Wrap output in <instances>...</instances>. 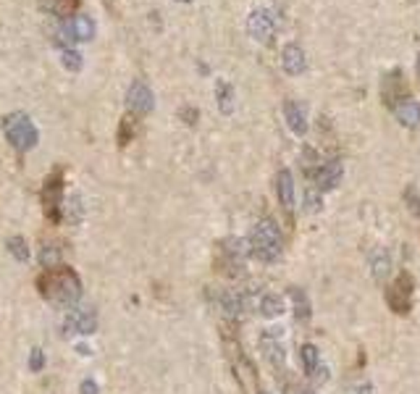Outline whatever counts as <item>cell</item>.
Masks as SVG:
<instances>
[{
  "label": "cell",
  "mask_w": 420,
  "mask_h": 394,
  "mask_svg": "<svg viewBox=\"0 0 420 394\" xmlns=\"http://www.w3.org/2000/svg\"><path fill=\"white\" fill-rule=\"evenodd\" d=\"M37 289L45 300H50L55 305L71 307L82 297V279L71 265L61 263L53 268H45L43 274L37 276Z\"/></svg>",
  "instance_id": "cell-1"
},
{
  "label": "cell",
  "mask_w": 420,
  "mask_h": 394,
  "mask_svg": "<svg viewBox=\"0 0 420 394\" xmlns=\"http://www.w3.org/2000/svg\"><path fill=\"white\" fill-rule=\"evenodd\" d=\"M284 252V231L273 219H263L252 226L249 234V255H255L260 263H273Z\"/></svg>",
  "instance_id": "cell-2"
},
{
  "label": "cell",
  "mask_w": 420,
  "mask_h": 394,
  "mask_svg": "<svg viewBox=\"0 0 420 394\" xmlns=\"http://www.w3.org/2000/svg\"><path fill=\"white\" fill-rule=\"evenodd\" d=\"M224 355H226L229 365H231V371L237 376L239 386H242V392L245 394H258L260 392V381H258V371H255V365L249 360L245 350H242V344L239 340L231 334V331H224Z\"/></svg>",
  "instance_id": "cell-3"
},
{
  "label": "cell",
  "mask_w": 420,
  "mask_h": 394,
  "mask_svg": "<svg viewBox=\"0 0 420 394\" xmlns=\"http://www.w3.org/2000/svg\"><path fill=\"white\" fill-rule=\"evenodd\" d=\"M3 134L16 153H27L40 143V131L34 126V121L22 110H13L3 119Z\"/></svg>",
  "instance_id": "cell-4"
},
{
  "label": "cell",
  "mask_w": 420,
  "mask_h": 394,
  "mask_svg": "<svg viewBox=\"0 0 420 394\" xmlns=\"http://www.w3.org/2000/svg\"><path fill=\"white\" fill-rule=\"evenodd\" d=\"M249 255V242L237 240V237H229V240L218 242V258L216 268L224 276H242L245 274V261Z\"/></svg>",
  "instance_id": "cell-5"
},
{
  "label": "cell",
  "mask_w": 420,
  "mask_h": 394,
  "mask_svg": "<svg viewBox=\"0 0 420 394\" xmlns=\"http://www.w3.org/2000/svg\"><path fill=\"white\" fill-rule=\"evenodd\" d=\"M43 210L50 224H61L64 219V171L61 168H55L53 174L45 179Z\"/></svg>",
  "instance_id": "cell-6"
},
{
  "label": "cell",
  "mask_w": 420,
  "mask_h": 394,
  "mask_svg": "<svg viewBox=\"0 0 420 394\" xmlns=\"http://www.w3.org/2000/svg\"><path fill=\"white\" fill-rule=\"evenodd\" d=\"M412 295H415V282L407 271H399L397 279L389 284L386 289V305L397 313V316H407L412 310Z\"/></svg>",
  "instance_id": "cell-7"
},
{
  "label": "cell",
  "mask_w": 420,
  "mask_h": 394,
  "mask_svg": "<svg viewBox=\"0 0 420 394\" xmlns=\"http://www.w3.org/2000/svg\"><path fill=\"white\" fill-rule=\"evenodd\" d=\"M126 108L131 116H147L155 108V95L142 79H134L126 89Z\"/></svg>",
  "instance_id": "cell-8"
},
{
  "label": "cell",
  "mask_w": 420,
  "mask_h": 394,
  "mask_svg": "<svg viewBox=\"0 0 420 394\" xmlns=\"http://www.w3.org/2000/svg\"><path fill=\"white\" fill-rule=\"evenodd\" d=\"M260 350L266 355V360H268L279 373L287 368V350H284V342H281V328H268V331H263V337H260Z\"/></svg>",
  "instance_id": "cell-9"
},
{
  "label": "cell",
  "mask_w": 420,
  "mask_h": 394,
  "mask_svg": "<svg viewBox=\"0 0 420 394\" xmlns=\"http://www.w3.org/2000/svg\"><path fill=\"white\" fill-rule=\"evenodd\" d=\"M247 32H249V37H252L255 43H260V45L273 43V34H276V22H273L270 11H266V8H258V11L249 13Z\"/></svg>",
  "instance_id": "cell-10"
},
{
  "label": "cell",
  "mask_w": 420,
  "mask_h": 394,
  "mask_svg": "<svg viewBox=\"0 0 420 394\" xmlns=\"http://www.w3.org/2000/svg\"><path fill=\"white\" fill-rule=\"evenodd\" d=\"M345 176V166L342 161H324L318 163L315 168H310V179L318 192H326V189H334Z\"/></svg>",
  "instance_id": "cell-11"
},
{
  "label": "cell",
  "mask_w": 420,
  "mask_h": 394,
  "mask_svg": "<svg viewBox=\"0 0 420 394\" xmlns=\"http://www.w3.org/2000/svg\"><path fill=\"white\" fill-rule=\"evenodd\" d=\"M64 328L68 334L89 337V334L97 331V313L92 307H74V310H68V316L64 318Z\"/></svg>",
  "instance_id": "cell-12"
},
{
  "label": "cell",
  "mask_w": 420,
  "mask_h": 394,
  "mask_svg": "<svg viewBox=\"0 0 420 394\" xmlns=\"http://www.w3.org/2000/svg\"><path fill=\"white\" fill-rule=\"evenodd\" d=\"M276 195H279V205L284 208L291 224V216H294V179H291L289 168H281L276 174Z\"/></svg>",
  "instance_id": "cell-13"
},
{
  "label": "cell",
  "mask_w": 420,
  "mask_h": 394,
  "mask_svg": "<svg viewBox=\"0 0 420 394\" xmlns=\"http://www.w3.org/2000/svg\"><path fill=\"white\" fill-rule=\"evenodd\" d=\"M391 110H394V116H397V121L402 126H407V129L420 126V103L415 98L407 95V98L397 100V103L391 105Z\"/></svg>",
  "instance_id": "cell-14"
},
{
  "label": "cell",
  "mask_w": 420,
  "mask_h": 394,
  "mask_svg": "<svg viewBox=\"0 0 420 394\" xmlns=\"http://www.w3.org/2000/svg\"><path fill=\"white\" fill-rule=\"evenodd\" d=\"M284 119H287V126H289L297 137H305V134H307V110H305L302 103L287 100V103H284Z\"/></svg>",
  "instance_id": "cell-15"
},
{
  "label": "cell",
  "mask_w": 420,
  "mask_h": 394,
  "mask_svg": "<svg viewBox=\"0 0 420 394\" xmlns=\"http://www.w3.org/2000/svg\"><path fill=\"white\" fill-rule=\"evenodd\" d=\"M281 66H284L287 74L300 77V74H305V68H307V55H305V50H302L300 45H287L284 53H281Z\"/></svg>",
  "instance_id": "cell-16"
},
{
  "label": "cell",
  "mask_w": 420,
  "mask_h": 394,
  "mask_svg": "<svg viewBox=\"0 0 420 394\" xmlns=\"http://www.w3.org/2000/svg\"><path fill=\"white\" fill-rule=\"evenodd\" d=\"M66 29H68L71 40H76V43H89L95 37V19L87 16V13H76L74 19L66 24Z\"/></svg>",
  "instance_id": "cell-17"
},
{
  "label": "cell",
  "mask_w": 420,
  "mask_h": 394,
  "mask_svg": "<svg viewBox=\"0 0 420 394\" xmlns=\"http://www.w3.org/2000/svg\"><path fill=\"white\" fill-rule=\"evenodd\" d=\"M249 307H252V310H258L260 316H266V318H276V316L284 313V302H281V297L270 295V292L258 295V297H249Z\"/></svg>",
  "instance_id": "cell-18"
},
{
  "label": "cell",
  "mask_w": 420,
  "mask_h": 394,
  "mask_svg": "<svg viewBox=\"0 0 420 394\" xmlns=\"http://www.w3.org/2000/svg\"><path fill=\"white\" fill-rule=\"evenodd\" d=\"M234 98H237V95H234V87H231V85H229L226 79H218L216 82V100H218V110H221V113H234Z\"/></svg>",
  "instance_id": "cell-19"
},
{
  "label": "cell",
  "mask_w": 420,
  "mask_h": 394,
  "mask_svg": "<svg viewBox=\"0 0 420 394\" xmlns=\"http://www.w3.org/2000/svg\"><path fill=\"white\" fill-rule=\"evenodd\" d=\"M300 363L302 368H305V373H307V379H312V373L321 368V352H318V347L315 344H302L300 347Z\"/></svg>",
  "instance_id": "cell-20"
},
{
  "label": "cell",
  "mask_w": 420,
  "mask_h": 394,
  "mask_svg": "<svg viewBox=\"0 0 420 394\" xmlns=\"http://www.w3.org/2000/svg\"><path fill=\"white\" fill-rule=\"evenodd\" d=\"M289 297H291V305H294V316L300 323H305L307 318H310V300L307 295L302 292L300 286H289Z\"/></svg>",
  "instance_id": "cell-21"
},
{
  "label": "cell",
  "mask_w": 420,
  "mask_h": 394,
  "mask_svg": "<svg viewBox=\"0 0 420 394\" xmlns=\"http://www.w3.org/2000/svg\"><path fill=\"white\" fill-rule=\"evenodd\" d=\"M370 271H373V276H376L378 282H384L389 276V271H391V258L386 255V250H373V255H370Z\"/></svg>",
  "instance_id": "cell-22"
},
{
  "label": "cell",
  "mask_w": 420,
  "mask_h": 394,
  "mask_svg": "<svg viewBox=\"0 0 420 394\" xmlns=\"http://www.w3.org/2000/svg\"><path fill=\"white\" fill-rule=\"evenodd\" d=\"M61 242H45L43 250H40V263H43V268H53V265H61Z\"/></svg>",
  "instance_id": "cell-23"
},
{
  "label": "cell",
  "mask_w": 420,
  "mask_h": 394,
  "mask_svg": "<svg viewBox=\"0 0 420 394\" xmlns=\"http://www.w3.org/2000/svg\"><path fill=\"white\" fill-rule=\"evenodd\" d=\"M61 64H64L66 71L76 74V71H82L85 58H82V53H79V50H74V48H64V50H61Z\"/></svg>",
  "instance_id": "cell-24"
},
{
  "label": "cell",
  "mask_w": 420,
  "mask_h": 394,
  "mask_svg": "<svg viewBox=\"0 0 420 394\" xmlns=\"http://www.w3.org/2000/svg\"><path fill=\"white\" fill-rule=\"evenodd\" d=\"M6 247H8V252H11L19 263L29 261V247H27V240H24V237H8V240H6Z\"/></svg>",
  "instance_id": "cell-25"
},
{
  "label": "cell",
  "mask_w": 420,
  "mask_h": 394,
  "mask_svg": "<svg viewBox=\"0 0 420 394\" xmlns=\"http://www.w3.org/2000/svg\"><path fill=\"white\" fill-rule=\"evenodd\" d=\"M134 134H137V119L129 113V116H124L121 124H119V145L121 147H124V145H129Z\"/></svg>",
  "instance_id": "cell-26"
},
{
  "label": "cell",
  "mask_w": 420,
  "mask_h": 394,
  "mask_svg": "<svg viewBox=\"0 0 420 394\" xmlns=\"http://www.w3.org/2000/svg\"><path fill=\"white\" fill-rule=\"evenodd\" d=\"M45 368V355L40 347H34L32 352H29V371L32 373H40Z\"/></svg>",
  "instance_id": "cell-27"
},
{
  "label": "cell",
  "mask_w": 420,
  "mask_h": 394,
  "mask_svg": "<svg viewBox=\"0 0 420 394\" xmlns=\"http://www.w3.org/2000/svg\"><path fill=\"white\" fill-rule=\"evenodd\" d=\"M321 208V195L318 192H305V210H318Z\"/></svg>",
  "instance_id": "cell-28"
},
{
  "label": "cell",
  "mask_w": 420,
  "mask_h": 394,
  "mask_svg": "<svg viewBox=\"0 0 420 394\" xmlns=\"http://www.w3.org/2000/svg\"><path fill=\"white\" fill-rule=\"evenodd\" d=\"M79 394H100V389H97V381H92V379H85V381L79 384Z\"/></svg>",
  "instance_id": "cell-29"
},
{
  "label": "cell",
  "mask_w": 420,
  "mask_h": 394,
  "mask_svg": "<svg viewBox=\"0 0 420 394\" xmlns=\"http://www.w3.org/2000/svg\"><path fill=\"white\" fill-rule=\"evenodd\" d=\"M407 200H410V208L420 216V189H407Z\"/></svg>",
  "instance_id": "cell-30"
},
{
  "label": "cell",
  "mask_w": 420,
  "mask_h": 394,
  "mask_svg": "<svg viewBox=\"0 0 420 394\" xmlns=\"http://www.w3.org/2000/svg\"><path fill=\"white\" fill-rule=\"evenodd\" d=\"M197 116H200V113H197V108H189V105H187V108H182L184 124H189V126H192V124H197Z\"/></svg>",
  "instance_id": "cell-31"
},
{
  "label": "cell",
  "mask_w": 420,
  "mask_h": 394,
  "mask_svg": "<svg viewBox=\"0 0 420 394\" xmlns=\"http://www.w3.org/2000/svg\"><path fill=\"white\" fill-rule=\"evenodd\" d=\"M302 394H318V392H312V389H305V392H302Z\"/></svg>",
  "instance_id": "cell-32"
},
{
  "label": "cell",
  "mask_w": 420,
  "mask_h": 394,
  "mask_svg": "<svg viewBox=\"0 0 420 394\" xmlns=\"http://www.w3.org/2000/svg\"><path fill=\"white\" fill-rule=\"evenodd\" d=\"M258 394H270V392H266V389H260V392Z\"/></svg>",
  "instance_id": "cell-33"
},
{
  "label": "cell",
  "mask_w": 420,
  "mask_h": 394,
  "mask_svg": "<svg viewBox=\"0 0 420 394\" xmlns=\"http://www.w3.org/2000/svg\"><path fill=\"white\" fill-rule=\"evenodd\" d=\"M418 74H420V55H418Z\"/></svg>",
  "instance_id": "cell-34"
},
{
  "label": "cell",
  "mask_w": 420,
  "mask_h": 394,
  "mask_svg": "<svg viewBox=\"0 0 420 394\" xmlns=\"http://www.w3.org/2000/svg\"><path fill=\"white\" fill-rule=\"evenodd\" d=\"M179 3H189V0H179Z\"/></svg>",
  "instance_id": "cell-35"
}]
</instances>
